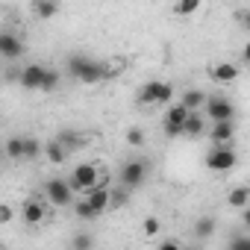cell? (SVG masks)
I'll return each mask as SVG.
<instances>
[{
  "instance_id": "obj_36",
  "label": "cell",
  "mask_w": 250,
  "mask_h": 250,
  "mask_svg": "<svg viewBox=\"0 0 250 250\" xmlns=\"http://www.w3.org/2000/svg\"><path fill=\"white\" fill-rule=\"evenodd\" d=\"M241 59H244V62H247V65H250V42H247V44H244V50H241Z\"/></svg>"
},
{
  "instance_id": "obj_14",
  "label": "cell",
  "mask_w": 250,
  "mask_h": 250,
  "mask_svg": "<svg viewBox=\"0 0 250 250\" xmlns=\"http://www.w3.org/2000/svg\"><path fill=\"white\" fill-rule=\"evenodd\" d=\"M209 77H212L215 83H235V80H238V68H235L232 62H221V65H215V68L209 71Z\"/></svg>"
},
{
  "instance_id": "obj_17",
  "label": "cell",
  "mask_w": 250,
  "mask_h": 250,
  "mask_svg": "<svg viewBox=\"0 0 250 250\" xmlns=\"http://www.w3.org/2000/svg\"><path fill=\"white\" fill-rule=\"evenodd\" d=\"M206 133V118L200 115V112H191V118L186 121V136L188 139H197V136H203Z\"/></svg>"
},
{
  "instance_id": "obj_18",
  "label": "cell",
  "mask_w": 250,
  "mask_h": 250,
  "mask_svg": "<svg viewBox=\"0 0 250 250\" xmlns=\"http://www.w3.org/2000/svg\"><path fill=\"white\" fill-rule=\"evenodd\" d=\"M206 100H209V97H206L200 88H191V91H186V94H183V100H180V103H183L188 112H197L200 106H206Z\"/></svg>"
},
{
  "instance_id": "obj_24",
  "label": "cell",
  "mask_w": 250,
  "mask_h": 250,
  "mask_svg": "<svg viewBox=\"0 0 250 250\" xmlns=\"http://www.w3.org/2000/svg\"><path fill=\"white\" fill-rule=\"evenodd\" d=\"M56 142H59L65 150H77V147L83 145V142H80V136H77V133H68V130H65V133H59V136H56Z\"/></svg>"
},
{
  "instance_id": "obj_25",
  "label": "cell",
  "mask_w": 250,
  "mask_h": 250,
  "mask_svg": "<svg viewBox=\"0 0 250 250\" xmlns=\"http://www.w3.org/2000/svg\"><path fill=\"white\" fill-rule=\"evenodd\" d=\"M74 212H77V218H83V221H94V218H97V212L91 209V203H88V200L74 203Z\"/></svg>"
},
{
  "instance_id": "obj_1",
  "label": "cell",
  "mask_w": 250,
  "mask_h": 250,
  "mask_svg": "<svg viewBox=\"0 0 250 250\" xmlns=\"http://www.w3.org/2000/svg\"><path fill=\"white\" fill-rule=\"evenodd\" d=\"M68 71H71L74 80H80L85 85H94V83H100V80L109 77V65L97 62V59H91L85 53H71L68 56Z\"/></svg>"
},
{
  "instance_id": "obj_28",
  "label": "cell",
  "mask_w": 250,
  "mask_h": 250,
  "mask_svg": "<svg viewBox=\"0 0 250 250\" xmlns=\"http://www.w3.org/2000/svg\"><path fill=\"white\" fill-rule=\"evenodd\" d=\"M127 145L142 147V145H145V130H142V127H130V130H127Z\"/></svg>"
},
{
  "instance_id": "obj_32",
  "label": "cell",
  "mask_w": 250,
  "mask_h": 250,
  "mask_svg": "<svg viewBox=\"0 0 250 250\" xmlns=\"http://www.w3.org/2000/svg\"><path fill=\"white\" fill-rule=\"evenodd\" d=\"M235 21H238L244 30H250V9H238V12H235Z\"/></svg>"
},
{
  "instance_id": "obj_5",
  "label": "cell",
  "mask_w": 250,
  "mask_h": 250,
  "mask_svg": "<svg viewBox=\"0 0 250 250\" xmlns=\"http://www.w3.org/2000/svg\"><path fill=\"white\" fill-rule=\"evenodd\" d=\"M191 118V112L183 106V103H177V106H171L168 112H165V136H171V139H177V136H186V121Z\"/></svg>"
},
{
  "instance_id": "obj_3",
  "label": "cell",
  "mask_w": 250,
  "mask_h": 250,
  "mask_svg": "<svg viewBox=\"0 0 250 250\" xmlns=\"http://www.w3.org/2000/svg\"><path fill=\"white\" fill-rule=\"evenodd\" d=\"M174 97V85L171 83H162V80H150L139 88V103L145 106H153V103H168Z\"/></svg>"
},
{
  "instance_id": "obj_37",
  "label": "cell",
  "mask_w": 250,
  "mask_h": 250,
  "mask_svg": "<svg viewBox=\"0 0 250 250\" xmlns=\"http://www.w3.org/2000/svg\"><path fill=\"white\" fill-rule=\"evenodd\" d=\"M186 250H197V247H186Z\"/></svg>"
},
{
  "instance_id": "obj_35",
  "label": "cell",
  "mask_w": 250,
  "mask_h": 250,
  "mask_svg": "<svg viewBox=\"0 0 250 250\" xmlns=\"http://www.w3.org/2000/svg\"><path fill=\"white\" fill-rule=\"evenodd\" d=\"M241 221H244V227L250 229V206H247V209H241Z\"/></svg>"
},
{
  "instance_id": "obj_4",
  "label": "cell",
  "mask_w": 250,
  "mask_h": 250,
  "mask_svg": "<svg viewBox=\"0 0 250 250\" xmlns=\"http://www.w3.org/2000/svg\"><path fill=\"white\" fill-rule=\"evenodd\" d=\"M97 180H100L97 165H94V162H85V165H77V168L71 171V180H68V183H71V188H74V191H85V194H88L91 188H97V186H100Z\"/></svg>"
},
{
  "instance_id": "obj_22",
  "label": "cell",
  "mask_w": 250,
  "mask_h": 250,
  "mask_svg": "<svg viewBox=\"0 0 250 250\" xmlns=\"http://www.w3.org/2000/svg\"><path fill=\"white\" fill-rule=\"evenodd\" d=\"M39 153H44L42 142H39V139H33V136H24V159H36Z\"/></svg>"
},
{
  "instance_id": "obj_29",
  "label": "cell",
  "mask_w": 250,
  "mask_h": 250,
  "mask_svg": "<svg viewBox=\"0 0 250 250\" xmlns=\"http://www.w3.org/2000/svg\"><path fill=\"white\" fill-rule=\"evenodd\" d=\"M159 229H162L159 218H145V221H142V232H145V235H159Z\"/></svg>"
},
{
  "instance_id": "obj_20",
  "label": "cell",
  "mask_w": 250,
  "mask_h": 250,
  "mask_svg": "<svg viewBox=\"0 0 250 250\" xmlns=\"http://www.w3.org/2000/svg\"><path fill=\"white\" fill-rule=\"evenodd\" d=\"M215 227H218L215 218H212V215H203V218H197V224H194V235H197V238H209V235L215 232Z\"/></svg>"
},
{
  "instance_id": "obj_6",
  "label": "cell",
  "mask_w": 250,
  "mask_h": 250,
  "mask_svg": "<svg viewBox=\"0 0 250 250\" xmlns=\"http://www.w3.org/2000/svg\"><path fill=\"white\" fill-rule=\"evenodd\" d=\"M235 162H238V156H235V150H232L229 145H227V147H212V150L206 153V168H209V171H218V174L232 171Z\"/></svg>"
},
{
  "instance_id": "obj_10",
  "label": "cell",
  "mask_w": 250,
  "mask_h": 250,
  "mask_svg": "<svg viewBox=\"0 0 250 250\" xmlns=\"http://www.w3.org/2000/svg\"><path fill=\"white\" fill-rule=\"evenodd\" d=\"M24 39L21 36H15V33H0V56L3 59H18V56H24Z\"/></svg>"
},
{
  "instance_id": "obj_21",
  "label": "cell",
  "mask_w": 250,
  "mask_h": 250,
  "mask_svg": "<svg viewBox=\"0 0 250 250\" xmlns=\"http://www.w3.org/2000/svg\"><path fill=\"white\" fill-rule=\"evenodd\" d=\"M6 156L9 159H24V136H12V139H6Z\"/></svg>"
},
{
  "instance_id": "obj_15",
  "label": "cell",
  "mask_w": 250,
  "mask_h": 250,
  "mask_svg": "<svg viewBox=\"0 0 250 250\" xmlns=\"http://www.w3.org/2000/svg\"><path fill=\"white\" fill-rule=\"evenodd\" d=\"M30 9H33V15H36V18H42V21H50V18L59 12V3H56V0H33V3H30Z\"/></svg>"
},
{
  "instance_id": "obj_26",
  "label": "cell",
  "mask_w": 250,
  "mask_h": 250,
  "mask_svg": "<svg viewBox=\"0 0 250 250\" xmlns=\"http://www.w3.org/2000/svg\"><path fill=\"white\" fill-rule=\"evenodd\" d=\"M56 88H59V71L47 68V77H44V85H42V91H44V94H53Z\"/></svg>"
},
{
  "instance_id": "obj_19",
  "label": "cell",
  "mask_w": 250,
  "mask_h": 250,
  "mask_svg": "<svg viewBox=\"0 0 250 250\" xmlns=\"http://www.w3.org/2000/svg\"><path fill=\"white\" fill-rule=\"evenodd\" d=\"M44 156H47V162H50V165H62V162L68 159V150L53 139V142H47V145H44Z\"/></svg>"
},
{
  "instance_id": "obj_27",
  "label": "cell",
  "mask_w": 250,
  "mask_h": 250,
  "mask_svg": "<svg viewBox=\"0 0 250 250\" xmlns=\"http://www.w3.org/2000/svg\"><path fill=\"white\" fill-rule=\"evenodd\" d=\"M200 9V0H183V3H177L174 6V12L177 15H194Z\"/></svg>"
},
{
  "instance_id": "obj_33",
  "label": "cell",
  "mask_w": 250,
  "mask_h": 250,
  "mask_svg": "<svg viewBox=\"0 0 250 250\" xmlns=\"http://www.w3.org/2000/svg\"><path fill=\"white\" fill-rule=\"evenodd\" d=\"M12 215H15V212H12V206H6V203L0 206V224H9V221H12Z\"/></svg>"
},
{
  "instance_id": "obj_13",
  "label": "cell",
  "mask_w": 250,
  "mask_h": 250,
  "mask_svg": "<svg viewBox=\"0 0 250 250\" xmlns=\"http://www.w3.org/2000/svg\"><path fill=\"white\" fill-rule=\"evenodd\" d=\"M215 147H227L232 139H235V121H227V124H212V130H209Z\"/></svg>"
},
{
  "instance_id": "obj_34",
  "label": "cell",
  "mask_w": 250,
  "mask_h": 250,
  "mask_svg": "<svg viewBox=\"0 0 250 250\" xmlns=\"http://www.w3.org/2000/svg\"><path fill=\"white\" fill-rule=\"evenodd\" d=\"M156 250H186V247H180L177 241H162V244H159Z\"/></svg>"
},
{
  "instance_id": "obj_2",
  "label": "cell",
  "mask_w": 250,
  "mask_h": 250,
  "mask_svg": "<svg viewBox=\"0 0 250 250\" xmlns=\"http://www.w3.org/2000/svg\"><path fill=\"white\" fill-rule=\"evenodd\" d=\"M147 174H150V162L147 159H130L121 168V186L124 188H139V186H145Z\"/></svg>"
},
{
  "instance_id": "obj_16",
  "label": "cell",
  "mask_w": 250,
  "mask_h": 250,
  "mask_svg": "<svg viewBox=\"0 0 250 250\" xmlns=\"http://www.w3.org/2000/svg\"><path fill=\"white\" fill-rule=\"evenodd\" d=\"M227 203H229L232 209H247V206H250V188H247V186H235V188L229 191Z\"/></svg>"
},
{
  "instance_id": "obj_31",
  "label": "cell",
  "mask_w": 250,
  "mask_h": 250,
  "mask_svg": "<svg viewBox=\"0 0 250 250\" xmlns=\"http://www.w3.org/2000/svg\"><path fill=\"white\" fill-rule=\"evenodd\" d=\"M227 250H250V238H247V235H235V238L227 244Z\"/></svg>"
},
{
  "instance_id": "obj_11",
  "label": "cell",
  "mask_w": 250,
  "mask_h": 250,
  "mask_svg": "<svg viewBox=\"0 0 250 250\" xmlns=\"http://www.w3.org/2000/svg\"><path fill=\"white\" fill-rule=\"evenodd\" d=\"M85 200L91 203V209H94L97 215H103V212H106V209L112 206V191H109V188H106V186L100 183L97 188H91V191L85 194Z\"/></svg>"
},
{
  "instance_id": "obj_12",
  "label": "cell",
  "mask_w": 250,
  "mask_h": 250,
  "mask_svg": "<svg viewBox=\"0 0 250 250\" xmlns=\"http://www.w3.org/2000/svg\"><path fill=\"white\" fill-rule=\"evenodd\" d=\"M21 218H24V224L36 227V224H42V221L47 218V206H44L42 200H27V203L21 206Z\"/></svg>"
},
{
  "instance_id": "obj_23",
  "label": "cell",
  "mask_w": 250,
  "mask_h": 250,
  "mask_svg": "<svg viewBox=\"0 0 250 250\" xmlns=\"http://www.w3.org/2000/svg\"><path fill=\"white\" fill-rule=\"evenodd\" d=\"M71 250H94V235L77 232V235L71 238Z\"/></svg>"
},
{
  "instance_id": "obj_30",
  "label": "cell",
  "mask_w": 250,
  "mask_h": 250,
  "mask_svg": "<svg viewBox=\"0 0 250 250\" xmlns=\"http://www.w3.org/2000/svg\"><path fill=\"white\" fill-rule=\"evenodd\" d=\"M127 200H130V188H118V191H112V206L118 209V206H127Z\"/></svg>"
},
{
  "instance_id": "obj_8",
  "label": "cell",
  "mask_w": 250,
  "mask_h": 250,
  "mask_svg": "<svg viewBox=\"0 0 250 250\" xmlns=\"http://www.w3.org/2000/svg\"><path fill=\"white\" fill-rule=\"evenodd\" d=\"M44 194H47V200H50L53 206H59V209L71 206V200H74V188H71L68 180H47V183H44Z\"/></svg>"
},
{
  "instance_id": "obj_9",
  "label": "cell",
  "mask_w": 250,
  "mask_h": 250,
  "mask_svg": "<svg viewBox=\"0 0 250 250\" xmlns=\"http://www.w3.org/2000/svg\"><path fill=\"white\" fill-rule=\"evenodd\" d=\"M44 77H47V68H44V65H27V68L18 74V83H21L27 91H42Z\"/></svg>"
},
{
  "instance_id": "obj_7",
  "label": "cell",
  "mask_w": 250,
  "mask_h": 250,
  "mask_svg": "<svg viewBox=\"0 0 250 250\" xmlns=\"http://www.w3.org/2000/svg\"><path fill=\"white\" fill-rule=\"evenodd\" d=\"M206 115L212 118V124H227V121H235V106L221 97V94H212L206 100Z\"/></svg>"
}]
</instances>
